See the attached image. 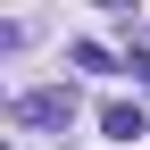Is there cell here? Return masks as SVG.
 <instances>
[{"instance_id": "cell-1", "label": "cell", "mask_w": 150, "mask_h": 150, "mask_svg": "<svg viewBox=\"0 0 150 150\" xmlns=\"http://www.w3.org/2000/svg\"><path fill=\"white\" fill-rule=\"evenodd\" d=\"M17 117H25V125H75V92L67 83H42V92L17 100Z\"/></svg>"}, {"instance_id": "cell-2", "label": "cell", "mask_w": 150, "mask_h": 150, "mask_svg": "<svg viewBox=\"0 0 150 150\" xmlns=\"http://www.w3.org/2000/svg\"><path fill=\"white\" fill-rule=\"evenodd\" d=\"M100 125H108V142H134V134H150V117H142L134 100H108V108H100Z\"/></svg>"}]
</instances>
